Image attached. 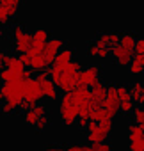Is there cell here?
<instances>
[{
	"mask_svg": "<svg viewBox=\"0 0 144 151\" xmlns=\"http://www.w3.org/2000/svg\"><path fill=\"white\" fill-rule=\"evenodd\" d=\"M59 117L66 126H77L80 117V103L71 93H64L59 100Z\"/></svg>",
	"mask_w": 144,
	"mask_h": 151,
	"instance_id": "obj_1",
	"label": "cell"
},
{
	"mask_svg": "<svg viewBox=\"0 0 144 151\" xmlns=\"http://www.w3.org/2000/svg\"><path fill=\"white\" fill-rule=\"evenodd\" d=\"M9 34L13 36V46L16 50L18 55L27 53L30 50V43H32V32H29L20 22H14L9 29Z\"/></svg>",
	"mask_w": 144,
	"mask_h": 151,
	"instance_id": "obj_2",
	"label": "cell"
},
{
	"mask_svg": "<svg viewBox=\"0 0 144 151\" xmlns=\"http://www.w3.org/2000/svg\"><path fill=\"white\" fill-rule=\"evenodd\" d=\"M112 133V121L110 123H94V121H89L87 128H86V139L91 146H96V144H103L109 140Z\"/></svg>",
	"mask_w": 144,
	"mask_h": 151,
	"instance_id": "obj_3",
	"label": "cell"
},
{
	"mask_svg": "<svg viewBox=\"0 0 144 151\" xmlns=\"http://www.w3.org/2000/svg\"><path fill=\"white\" fill-rule=\"evenodd\" d=\"M0 91L4 93L6 101H13L18 107L23 103L25 100V80H9V82H2Z\"/></svg>",
	"mask_w": 144,
	"mask_h": 151,
	"instance_id": "obj_4",
	"label": "cell"
},
{
	"mask_svg": "<svg viewBox=\"0 0 144 151\" xmlns=\"http://www.w3.org/2000/svg\"><path fill=\"white\" fill-rule=\"evenodd\" d=\"M100 73H102V68L98 64H87L78 73V86L93 87L96 82H100Z\"/></svg>",
	"mask_w": 144,
	"mask_h": 151,
	"instance_id": "obj_5",
	"label": "cell"
},
{
	"mask_svg": "<svg viewBox=\"0 0 144 151\" xmlns=\"http://www.w3.org/2000/svg\"><path fill=\"white\" fill-rule=\"evenodd\" d=\"M43 98H45V96H43V91H41L39 82H37L36 78L25 80V100H23V101H27L30 107H34V105H37Z\"/></svg>",
	"mask_w": 144,
	"mask_h": 151,
	"instance_id": "obj_6",
	"label": "cell"
},
{
	"mask_svg": "<svg viewBox=\"0 0 144 151\" xmlns=\"http://www.w3.org/2000/svg\"><path fill=\"white\" fill-rule=\"evenodd\" d=\"M36 80L39 82L41 91H43V96H45L46 100H57V96H59V89H57V86L53 84V80L50 78V75H48L46 71L37 73Z\"/></svg>",
	"mask_w": 144,
	"mask_h": 151,
	"instance_id": "obj_7",
	"label": "cell"
},
{
	"mask_svg": "<svg viewBox=\"0 0 144 151\" xmlns=\"http://www.w3.org/2000/svg\"><path fill=\"white\" fill-rule=\"evenodd\" d=\"M102 107L105 110H109L112 116H117L121 112V101H119V94H117V86L110 84L109 89H107V96L102 103Z\"/></svg>",
	"mask_w": 144,
	"mask_h": 151,
	"instance_id": "obj_8",
	"label": "cell"
},
{
	"mask_svg": "<svg viewBox=\"0 0 144 151\" xmlns=\"http://www.w3.org/2000/svg\"><path fill=\"white\" fill-rule=\"evenodd\" d=\"M48 39H50L48 30H46L45 27H36V29L32 30V43H30V50H29L27 53H30V55L41 53Z\"/></svg>",
	"mask_w": 144,
	"mask_h": 151,
	"instance_id": "obj_9",
	"label": "cell"
},
{
	"mask_svg": "<svg viewBox=\"0 0 144 151\" xmlns=\"http://www.w3.org/2000/svg\"><path fill=\"white\" fill-rule=\"evenodd\" d=\"M66 45H64V39L62 37H50L48 41H46V45H45V48H43V55H45V59H46V62H48V66H52L53 64V60H55V57H57V53L64 48Z\"/></svg>",
	"mask_w": 144,
	"mask_h": 151,
	"instance_id": "obj_10",
	"label": "cell"
},
{
	"mask_svg": "<svg viewBox=\"0 0 144 151\" xmlns=\"http://www.w3.org/2000/svg\"><path fill=\"white\" fill-rule=\"evenodd\" d=\"M45 116H48V110H46V107L43 105V103H37V105H34V107H30L29 110H25L23 112V121H25V124H29V126H37V123L45 117Z\"/></svg>",
	"mask_w": 144,
	"mask_h": 151,
	"instance_id": "obj_11",
	"label": "cell"
},
{
	"mask_svg": "<svg viewBox=\"0 0 144 151\" xmlns=\"http://www.w3.org/2000/svg\"><path fill=\"white\" fill-rule=\"evenodd\" d=\"M110 55L114 57V60L119 64V66H130L132 59H133V50L130 48H125L121 43L110 46Z\"/></svg>",
	"mask_w": 144,
	"mask_h": 151,
	"instance_id": "obj_12",
	"label": "cell"
},
{
	"mask_svg": "<svg viewBox=\"0 0 144 151\" xmlns=\"http://www.w3.org/2000/svg\"><path fill=\"white\" fill-rule=\"evenodd\" d=\"M117 94H119V101H121V112L132 114L133 109H135V103H133V100H132L130 87H126V86H117Z\"/></svg>",
	"mask_w": 144,
	"mask_h": 151,
	"instance_id": "obj_13",
	"label": "cell"
},
{
	"mask_svg": "<svg viewBox=\"0 0 144 151\" xmlns=\"http://www.w3.org/2000/svg\"><path fill=\"white\" fill-rule=\"evenodd\" d=\"M87 55L89 57H96V59H107L110 55V46H105L98 39H93L87 45Z\"/></svg>",
	"mask_w": 144,
	"mask_h": 151,
	"instance_id": "obj_14",
	"label": "cell"
},
{
	"mask_svg": "<svg viewBox=\"0 0 144 151\" xmlns=\"http://www.w3.org/2000/svg\"><path fill=\"white\" fill-rule=\"evenodd\" d=\"M73 59H75V50L71 48V46H64V48L57 53V57H55V60H53V64H52V66L62 68V66H66L68 62H71Z\"/></svg>",
	"mask_w": 144,
	"mask_h": 151,
	"instance_id": "obj_15",
	"label": "cell"
},
{
	"mask_svg": "<svg viewBox=\"0 0 144 151\" xmlns=\"http://www.w3.org/2000/svg\"><path fill=\"white\" fill-rule=\"evenodd\" d=\"M130 94L137 107H144V82H140V80L133 82L130 87Z\"/></svg>",
	"mask_w": 144,
	"mask_h": 151,
	"instance_id": "obj_16",
	"label": "cell"
},
{
	"mask_svg": "<svg viewBox=\"0 0 144 151\" xmlns=\"http://www.w3.org/2000/svg\"><path fill=\"white\" fill-rule=\"evenodd\" d=\"M119 32H116V30H105V32H100L94 39H98L102 45H105V46H114V45H117L119 43Z\"/></svg>",
	"mask_w": 144,
	"mask_h": 151,
	"instance_id": "obj_17",
	"label": "cell"
},
{
	"mask_svg": "<svg viewBox=\"0 0 144 151\" xmlns=\"http://www.w3.org/2000/svg\"><path fill=\"white\" fill-rule=\"evenodd\" d=\"M107 89H109V86L105 84V82H96L93 87H91V96H93V100L96 101V103H103V100H105V96H107Z\"/></svg>",
	"mask_w": 144,
	"mask_h": 151,
	"instance_id": "obj_18",
	"label": "cell"
},
{
	"mask_svg": "<svg viewBox=\"0 0 144 151\" xmlns=\"http://www.w3.org/2000/svg\"><path fill=\"white\" fill-rule=\"evenodd\" d=\"M89 119L94 121V123H98V124H102V123H110V121L114 119V116H112L109 110H105L103 107H100V109L93 110V114H91Z\"/></svg>",
	"mask_w": 144,
	"mask_h": 151,
	"instance_id": "obj_19",
	"label": "cell"
},
{
	"mask_svg": "<svg viewBox=\"0 0 144 151\" xmlns=\"http://www.w3.org/2000/svg\"><path fill=\"white\" fill-rule=\"evenodd\" d=\"M132 75H142L144 73V53H133V59L128 66Z\"/></svg>",
	"mask_w": 144,
	"mask_h": 151,
	"instance_id": "obj_20",
	"label": "cell"
},
{
	"mask_svg": "<svg viewBox=\"0 0 144 151\" xmlns=\"http://www.w3.org/2000/svg\"><path fill=\"white\" fill-rule=\"evenodd\" d=\"M119 43L125 46V48H130L133 50L135 48V41H137V36L132 32V30H125V32H119Z\"/></svg>",
	"mask_w": 144,
	"mask_h": 151,
	"instance_id": "obj_21",
	"label": "cell"
},
{
	"mask_svg": "<svg viewBox=\"0 0 144 151\" xmlns=\"http://www.w3.org/2000/svg\"><path fill=\"white\" fill-rule=\"evenodd\" d=\"M18 13V7H11V6H0V23H7L11 22V18Z\"/></svg>",
	"mask_w": 144,
	"mask_h": 151,
	"instance_id": "obj_22",
	"label": "cell"
},
{
	"mask_svg": "<svg viewBox=\"0 0 144 151\" xmlns=\"http://www.w3.org/2000/svg\"><path fill=\"white\" fill-rule=\"evenodd\" d=\"M140 137H144V130H142V126H139V124H135V123L128 124V142L139 140Z\"/></svg>",
	"mask_w": 144,
	"mask_h": 151,
	"instance_id": "obj_23",
	"label": "cell"
},
{
	"mask_svg": "<svg viewBox=\"0 0 144 151\" xmlns=\"http://www.w3.org/2000/svg\"><path fill=\"white\" fill-rule=\"evenodd\" d=\"M22 77H20V75H16L14 71H11L9 68H2V69H0V80H2V82H9V80H20ZM23 80V78H22Z\"/></svg>",
	"mask_w": 144,
	"mask_h": 151,
	"instance_id": "obj_24",
	"label": "cell"
},
{
	"mask_svg": "<svg viewBox=\"0 0 144 151\" xmlns=\"http://www.w3.org/2000/svg\"><path fill=\"white\" fill-rule=\"evenodd\" d=\"M18 109H20V107H18L16 103H13V101H4L2 105H0V110H2L4 116H11V114H14Z\"/></svg>",
	"mask_w": 144,
	"mask_h": 151,
	"instance_id": "obj_25",
	"label": "cell"
},
{
	"mask_svg": "<svg viewBox=\"0 0 144 151\" xmlns=\"http://www.w3.org/2000/svg\"><path fill=\"white\" fill-rule=\"evenodd\" d=\"M132 117H133V123L140 126L144 123V107H135L132 112Z\"/></svg>",
	"mask_w": 144,
	"mask_h": 151,
	"instance_id": "obj_26",
	"label": "cell"
},
{
	"mask_svg": "<svg viewBox=\"0 0 144 151\" xmlns=\"http://www.w3.org/2000/svg\"><path fill=\"white\" fill-rule=\"evenodd\" d=\"M128 151H144V137H140L139 140L128 142Z\"/></svg>",
	"mask_w": 144,
	"mask_h": 151,
	"instance_id": "obj_27",
	"label": "cell"
},
{
	"mask_svg": "<svg viewBox=\"0 0 144 151\" xmlns=\"http://www.w3.org/2000/svg\"><path fill=\"white\" fill-rule=\"evenodd\" d=\"M68 151H93V146H86V144H71L68 147Z\"/></svg>",
	"mask_w": 144,
	"mask_h": 151,
	"instance_id": "obj_28",
	"label": "cell"
},
{
	"mask_svg": "<svg viewBox=\"0 0 144 151\" xmlns=\"http://www.w3.org/2000/svg\"><path fill=\"white\" fill-rule=\"evenodd\" d=\"M133 53H144V37H142V36H137V41H135Z\"/></svg>",
	"mask_w": 144,
	"mask_h": 151,
	"instance_id": "obj_29",
	"label": "cell"
},
{
	"mask_svg": "<svg viewBox=\"0 0 144 151\" xmlns=\"http://www.w3.org/2000/svg\"><path fill=\"white\" fill-rule=\"evenodd\" d=\"M48 126H50V117H48V116H45V117H43V119H41V121L37 123L36 130H37V132H45V130H46Z\"/></svg>",
	"mask_w": 144,
	"mask_h": 151,
	"instance_id": "obj_30",
	"label": "cell"
},
{
	"mask_svg": "<svg viewBox=\"0 0 144 151\" xmlns=\"http://www.w3.org/2000/svg\"><path fill=\"white\" fill-rule=\"evenodd\" d=\"M93 151H112V144H109V142L96 144V146H93Z\"/></svg>",
	"mask_w": 144,
	"mask_h": 151,
	"instance_id": "obj_31",
	"label": "cell"
},
{
	"mask_svg": "<svg viewBox=\"0 0 144 151\" xmlns=\"http://www.w3.org/2000/svg\"><path fill=\"white\" fill-rule=\"evenodd\" d=\"M22 4V0H0V6H11V7H18Z\"/></svg>",
	"mask_w": 144,
	"mask_h": 151,
	"instance_id": "obj_32",
	"label": "cell"
},
{
	"mask_svg": "<svg viewBox=\"0 0 144 151\" xmlns=\"http://www.w3.org/2000/svg\"><path fill=\"white\" fill-rule=\"evenodd\" d=\"M41 151H68V149H64V147H60V146H46L45 149H41Z\"/></svg>",
	"mask_w": 144,
	"mask_h": 151,
	"instance_id": "obj_33",
	"label": "cell"
},
{
	"mask_svg": "<svg viewBox=\"0 0 144 151\" xmlns=\"http://www.w3.org/2000/svg\"><path fill=\"white\" fill-rule=\"evenodd\" d=\"M4 57H6V50L0 48V69L4 68Z\"/></svg>",
	"mask_w": 144,
	"mask_h": 151,
	"instance_id": "obj_34",
	"label": "cell"
},
{
	"mask_svg": "<svg viewBox=\"0 0 144 151\" xmlns=\"http://www.w3.org/2000/svg\"><path fill=\"white\" fill-rule=\"evenodd\" d=\"M4 101H6V96H4V93H2V91H0V105H2Z\"/></svg>",
	"mask_w": 144,
	"mask_h": 151,
	"instance_id": "obj_35",
	"label": "cell"
},
{
	"mask_svg": "<svg viewBox=\"0 0 144 151\" xmlns=\"http://www.w3.org/2000/svg\"><path fill=\"white\" fill-rule=\"evenodd\" d=\"M4 34H6V30H4V25L0 23V37H4Z\"/></svg>",
	"mask_w": 144,
	"mask_h": 151,
	"instance_id": "obj_36",
	"label": "cell"
},
{
	"mask_svg": "<svg viewBox=\"0 0 144 151\" xmlns=\"http://www.w3.org/2000/svg\"><path fill=\"white\" fill-rule=\"evenodd\" d=\"M140 126H142V130H144V123H142V124H140Z\"/></svg>",
	"mask_w": 144,
	"mask_h": 151,
	"instance_id": "obj_37",
	"label": "cell"
}]
</instances>
